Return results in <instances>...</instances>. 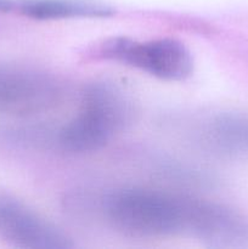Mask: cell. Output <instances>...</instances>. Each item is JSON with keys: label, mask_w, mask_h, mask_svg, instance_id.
Masks as SVG:
<instances>
[{"label": "cell", "mask_w": 248, "mask_h": 249, "mask_svg": "<svg viewBox=\"0 0 248 249\" xmlns=\"http://www.w3.org/2000/svg\"><path fill=\"white\" fill-rule=\"evenodd\" d=\"M96 53L105 60L129 66L167 82H181L194 72L190 50L173 38L136 40L113 36L102 41Z\"/></svg>", "instance_id": "3"}, {"label": "cell", "mask_w": 248, "mask_h": 249, "mask_svg": "<svg viewBox=\"0 0 248 249\" xmlns=\"http://www.w3.org/2000/svg\"><path fill=\"white\" fill-rule=\"evenodd\" d=\"M0 240L22 249H72L77 246L57 225L6 191H0Z\"/></svg>", "instance_id": "5"}, {"label": "cell", "mask_w": 248, "mask_h": 249, "mask_svg": "<svg viewBox=\"0 0 248 249\" xmlns=\"http://www.w3.org/2000/svg\"><path fill=\"white\" fill-rule=\"evenodd\" d=\"M65 87L56 75L40 68L0 63V114L31 117L55 108Z\"/></svg>", "instance_id": "4"}, {"label": "cell", "mask_w": 248, "mask_h": 249, "mask_svg": "<svg viewBox=\"0 0 248 249\" xmlns=\"http://www.w3.org/2000/svg\"><path fill=\"white\" fill-rule=\"evenodd\" d=\"M96 212L116 232L155 240L189 235L194 197L148 187H121L94 199Z\"/></svg>", "instance_id": "1"}, {"label": "cell", "mask_w": 248, "mask_h": 249, "mask_svg": "<svg viewBox=\"0 0 248 249\" xmlns=\"http://www.w3.org/2000/svg\"><path fill=\"white\" fill-rule=\"evenodd\" d=\"M136 107L121 85L96 80L85 85L79 108L57 134V143L71 153L101 150L134 123Z\"/></svg>", "instance_id": "2"}, {"label": "cell", "mask_w": 248, "mask_h": 249, "mask_svg": "<svg viewBox=\"0 0 248 249\" xmlns=\"http://www.w3.org/2000/svg\"><path fill=\"white\" fill-rule=\"evenodd\" d=\"M16 11L36 21L74 18H106L113 7L97 0H17Z\"/></svg>", "instance_id": "8"}, {"label": "cell", "mask_w": 248, "mask_h": 249, "mask_svg": "<svg viewBox=\"0 0 248 249\" xmlns=\"http://www.w3.org/2000/svg\"><path fill=\"white\" fill-rule=\"evenodd\" d=\"M197 142L223 156L248 153V114L218 113L207 118L197 129Z\"/></svg>", "instance_id": "7"}, {"label": "cell", "mask_w": 248, "mask_h": 249, "mask_svg": "<svg viewBox=\"0 0 248 249\" xmlns=\"http://www.w3.org/2000/svg\"><path fill=\"white\" fill-rule=\"evenodd\" d=\"M189 237L212 248H248V216L218 202L194 198Z\"/></svg>", "instance_id": "6"}, {"label": "cell", "mask_w": 248, "mask_h": 249, "mask_svg": "<svg viewBox=\"0 0 248 249\" xmlns=\"http://www.w3.org/2000/svg\"><path fill=\"white\" fill-rule=\"evenodd\" d=\"M17 0H0V12H11L16 10Z\"/></svg>", "instance_id": "9"}]
</instances>
